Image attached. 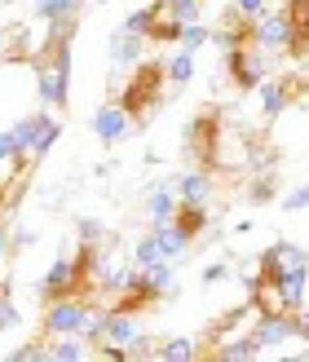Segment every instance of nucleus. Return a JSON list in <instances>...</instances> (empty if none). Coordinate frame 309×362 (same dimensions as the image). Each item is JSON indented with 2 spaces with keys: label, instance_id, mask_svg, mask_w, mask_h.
<instances>
[{
  "label": "nucleus",
  "instance_id": "11",
  "mask_svg": "<svg viewBox=\"0 0 309 362\" xmlns=\"http://www.w3.org/2000/svg\"><path fill=\"white\" fill-rule=\"evenodd\" d=\"M49 124H53V115L45 111V106H40V111H31V115H23V119H18L13 129H9V133H13V141H18V155H27V151L35 146V137H40V133L49 129ZM27 159H31V155H27Z\"/></svg>",
  "mask_w": 309,
  "mask_h": 362
},
{
  "label": "nucleus",
  "instance_id": "22",
  "mask_svg": "<svg viewBox=\"0 0 309 362\" xmlns=\"http://www.w3.org/2000/svg\"><path fill=\"white\" fill-rule=\"evenodd\" d=\"M58 137H62V124H58V119H53V124H49V129H45L40 137H35V146L27 151V155H31V164H40V159H45V155L53 151V141H58Z\"/></svg>",
  "mask_w": 309,
  "mask_h": 362
},
{
  "label": "nucleus",
  "instance_id": "14",
  "mask_svg": "<svg viewBox=\"0 0 309 362\" xmlns=\"http://www.w3.org/2000/svg\"><path fill=\"white\" fill-rule=\"evenodd\" d=\"M35 18H45V23H53V18H80L84 0H31Z\"/></svg>",
  "mask_w": 309,
  "mask_h": 362
},
{
  "label": "nucleus",
  "instance_id": "10",
  "mask_svg": "<svg viewBox=\"0 0 309 362\" xmlns=\"http://www.w3.org/2000/svg\"><path fill=\"white\" fill-rule=\"evenodd\" d=\"M129 129H133V124H129V115L119 111V102H115V98L98 106V115H93V133L106 141V146H115V141H124V137H129Z\"/></svg>",
  "mask_w": 309,
  "mask_h": 362
},
{
  "label": "nucleus",
  "instance_id": "16",
  "mask_svg": "<svg viewBox=\"0 0 309 362\" xmlns=\"http://www.w3.org/2000/svg\"><path fill=\"white\" fill-rule=\"evenodd\" d=\"M199 345L186 336H173V340H159V362H194Z\"/></svg>",
  "mask_w": 309,
  "mask_h": 362
},
{
  "label": "nucleus",
  "instance_id": "29",
  "mask_svg": "<svg viewBox=\"0 0 309 362\" xmlns=\"http://www.w3.org/2000/svg\"><path fill=\"white\" fill-rule=\"evenodd\" d=\"M18 155V141H13V133L5 129V133H0V164H5V159H13Z\"/></svg>",
  "mask_w": 309,
  "mask_h": 362
},
{
  "label": "nucleus",
  "instance_id": "19",
  "mask_svg": "<svg viewBox=\"0 0 309 362\" xmlns=\"http://www.w3.org/2000/svg\"><path fill=\"white\" fill-rule=\"evenodd\" d=\"M190 71H194L190 49H181L173 62H163V76H168V84H173V88H181V84H186V80H190Z\"/></svg>",
  "mask_w": 309,
  "mask_h": 362
},
{
  "label": "nucleus",
  "instance_id": "21",
  "mask_svg": "<svg viewBox=\"0 0 309 362\" xmlns=\"http://www.w3.org/2000/svg\"><path fill=\"white\" fill-rule=\"evenodd\" d=\"M18 327V310H13V283L0 279V332Z\"/></svg>",
  "mask_w": 309,
  "mask_h": 362
},
{
  "label": "nucleus",
  "instance_id": "3",
  "mask_svg": "<svg viewBox=\"0 0 309 362\" xmlns=\"http://www.w3.org/2000/svg\"><path fill=\"white\" fill-rule=\"evenodd\" d=\"M269 53L261 49V45H234V49H226V76H230V84H234V93H257L261 88V80L269 76Z\"/></svg>",
  "mask_w": 309,
  "mask_h": 362
},
{
  "label": "nucleus",
  "instance_id": "20",
  "mask_svg": "<svg viewBox=\"0 0 309 362\" xmlns=\"http://www.w3.org/2000/svg\"><path fill=\"white\" fill-rule=\"evenodd\" d=\"M173 208H177V194H173V190H155V194H151V221H155V226H168Z\"/></svg>",
  "mask_w": 309,
  "mask_h": 362
},
{
  "label": "nucleus",
  "instance_id": "2",
  "mask_svg": "<svg viewBox=\"0 0 309 362\" xmlns=\"http://www.w3.org/2000/svg\"><path fill=\"white\" fill-rule=\"evenodd\" d=\"M221 137H226V111L221 106H204V111L186 124V155L199 168L216 173V146H221Z\"/></svg>",
  "mask_w": 309,
  "mask_h": 362
},
{
  "label": "nucleus",
  "instance_id": "8",
  "mask_svg": "<svg viewBox=\"0 0 309 362\" xmlns=\"http://www.w3.org/2000/svg\"><path fill=\"white\" fill-rule=\"evenodd\" d=\"M208 221H212L208 204H194V199H177V208H173V216H168V226H173L186 243L199 239V234L208 230Z\"/></svg>",
  "mask_w": 309,
  "mask_h": 362
},
{
  "label": "nucleus",
  "instance_id": "18",
  "mask_svg": "<svg viewBox=\"0 0 309 362\" xmlns=\"http://www.w3.org/2000/svg\"><path fill=\"white\" fill-rule=\"evenodd\" d=\"M257 354H261V345H257L252 336H243V340H226V345L216 349L212 358H221V362H234V358H239V362H243V358H257Z\"/></svg>",
  "mask_w": 309,
  "mask_h": 362
},
{
  "label": "nucleus",
  "instance_id": "12",
  "mask_svg": "<svg viewBox=\"0 0 309 362\" xmlns=\"http://www.w3.org/2000/svg\"><path fill=\"white\" fill-rule=\"evenodd\" d=\"M181 31H186V23H181V18L159 13L155 23H151V31H146V45H177V40H181Z\"/></svg>",
  "mask_w": 309,
  "mask_h": 362
},
{
  "label": "nucleus",
  "instance_id": "13",
  "mask_svg": "<svg viewBox=\"0 0 309 362\" xmlns=\"http://www.w3.org/2000/svg\"><path fill=\"white\" fill-rule=\"evenodd\" d=\"M163 13V0H151V5L146 9H137V13H129V18H124V35H137V40H146V31H151V23H155V18Z\"/></svg>",
  "mask_w": 309,
  "mask_h": 362
},
{
  "label": "nucleus",
  "instance_id": "31",
  "mask_svg": "<svg viewBox=\"0 0 309 362\" xmlns=\"http://www.w3.org/2000/svg\"><path fill=\"white\" fill-rule=\"evenodd\" d=\"M80 239H84V243H98V239H102V230H98L93 221H80Z\"/></svg>",
  "mask_w": 309,
  "mask_h": 362
},
{
  "label": "nucleus",
  "instance_id": "5",
  "mask_svg": "<svg viewBox=\"0 0 309 362\" xmlns=\"http://www.w3.org/2000/svg\"><path fill=\"white\" fill-rule=\"evenodd\" d=\"M84 322H88V296H62V300H49L45 305L40 327L53 340V336H80Z\"/></svg>",
  "mask_w": 309,
  "mask_h": 362
},
{
  "label": "nucleus",
  "instance_id": "26",
  "mask_svg": "<svg viewBox=\"0 0 309 362\" xmlns=\"http://www.w3.org/2000/svg\"><path fill=\"white\" fill-rule=\"evenodd\" d=\"M40 358H45V345H23L9 354V362H40Z\"/></svg>",
  "mask_w": 309,
  "mask_h": 362
},
{
  "label": "nucleus",
  "instance_id": "27",
  "mask_svg": "<svg viewBox=\"0 0 309 362\" xmlns=\"http://www.w3.org/2000/svg\"><path fill=\"white\" fill-rule=\"evenodd\" d=\"M234 9H239L243 18H261V13L269 9V0H239V5H234Z\"/></svg>",
  "mask_w": 309,
  "mask_h": 362
},
{
  "label": "nucleus",
  "instance_id": "4",
  "mask_svg": "<svg viewBox=\"0 0 309 362\" xmlns=\"http://www.w3.org/2000/svg\"><path fill=\"white\" fill-rule=\"evenodd\" d=\"M309 93V76L305 71H283V76H265L261 80V115L274 124L292 102H301Z\"/></svg>",
  "mask_w": 309,
  "mask_h": 362
},
{
  "label": "nucleus",
  "instance_id": "6",
  "mask_svg": "<svg viewBox=\"0 0 309 362\" xmlns=\"http://www.w3.org/2000/svg\"><path fill=\"white\" fill-rule=\"evenodd\" d=\"M287 18V58L309 62V0H283Z\"/></svg>",
  "mask_w": 309,
  "mask_h": 362
},
{
  "label": "nucleus",
  "instance_id": "30",
  "mask_svg": "<svg viewBox=\"0 0 309 362\" xmlns=\"http://www.w3.org/2000/svg\"><path fill=\"white\" fill-rule=\"evenodd\" d=\"M226 274H230V269H226L221 261H216V265H208V269H204V283H221Z\"/></svg>",
  "mask_w": 309,
  "mask_h": 362
},
{
  "label": "nucleus",
  "instance_id": "9",
  "mask_svg": "<svg viewBox=\"0 0 309 362\" xmlns=\"http://www.w3.org/2000/svg\"><path fill=\"white\" fill-rule=\"evenodd\" d=\"M296 336V314H257V327H252V340L261 349H274L283 340Z\"/></svg>",
  "mask_w": 309,
  "mask_h": 362
},
{
  "label": "nucleus",
  "instance_id": "1",
  "mask_svg": "<svg viewBox=\"0 0 309 362\" xmlns=\"http://www.w3.org/2000/svg\"><path fill=\"white\" fill-rule=\"evenodd\" d=\"M163 84H168V76H163V62H141L137 71H129V84L119 88V111L129 115L133 129H146L151 115L163 106Z\"/></svg>",
  "mask_w": 309,
  "mask_h": 362
},
{
  "label": "nucleus",
  "instance_id": "32",
  "mask_svg": "<svg viewBox=\"0 0 309 362\" xmlns=\"http://www.w3.org/2000/svg\"><path fill=\"white\" fill-rule=\"evenodd\" d=\"M9 257V226H5V216H0V261Z\"/></svg>",
  "mask_w": 309,
  "mask_h": 362
},
{
  "label": "nucleus",
  "instance_id": "24",
  "mask_svg": "<svg viewBox=\"0 0 309 362\" xmlns=\"http://www.w3.org/2000/svg\"><path fill=\"white\" fill-rule=\"evenodd\" d=\"M274 190H279V173L269 168V173H257V181H252V199L257 204H265V199H274Z\"/></svg>",
  "mask_w": 309,
  "mask_h": 362
},
{
  "label": "nucleus",
  "instance_id": "7",
  "mask_svg": "<svg viewBox=\"0 0 309 362\" xmlns=\"http://www.w3.org/2000/svg\"><path fill=\"white\" fill-rule=\"evenodd\" d=\"M252 45H261L269 58H287V18L283 9H265L252 18Z\"/></svg>",
  "mask_w": 309,
  "mask_h": 362
},
{
  "label": "nucleus",
  "instance_id": "25",
  "mask_svg": "<svg viewBox=\"0 0 309 362\" xmlns=\"http://www.w3.org/2000/svg\"><path fill=\"white\" fill-rule=\"evenodd\" d=\"M212 40V31H204V27H199V23H186V31H181V49H199V45H208Z\"/></svg>",
  "mask_w": 309,
  "mask_h": 362
},
{
  "label": "nucleus",
  "instance_id": "28",
  "mask_svg": "<svg viewBox=\"0 0 309 362\" xmlns=\"http://www.w3.org/2000/svg\"><path fill=\"white\" fill-rule=\"evenodd\" d=\"M305 204H309V181H305L296 194H287V199H283V208H287V212H296V208H305Z\"/></svg>",
  "mask_w": 309,
  "mask_h": 362
},
{
  "label": "nucleus",
  "instance_id": "17",
  "mask_svg": "<svg viewBox=\"0 0 309 362\" xmlns=\"http://www.w3.org/2000/svg\"><path fill=\"white\" fill-rule=\"evenodd\" d=\"M45 358H53V362H80V358H88V349L80 345L76 336H53V345L45 349Z\"/></svg>",
  "mask_w": 309,
  "mask_h": 362
},
{
  "label": "nucleus",
  "instance_id": "23",
  "mask_svg": "<svg viewBox=\"0 0 309 362\" xmlns=\"http://www.w3.org/2000/svg\"><path fill=\"white\" fill-rule=\"evenodd\" d=\"M155 261H163V252H159V234L151 230L146 239L137 243V269H146V265H155Z\"/></svg>",
  "mask_w": 309,
  "mask_h": 362
},
{
  "label": "nucleus",
  "instance_id": "15",
  "mask_svg": "<svg viewBox=\"0 0 309 362\" xmlns=\"http://www.w3.org/2000/svg\"><path fill=\"white\" fill-rule=\"evenodd\" d=\"M208 194H212V173L208 168H194L181 177V199H194V204H208Z\"/></svg>",
  "mask_w": 309,
  "mask_h": 362
}]
</instances>
